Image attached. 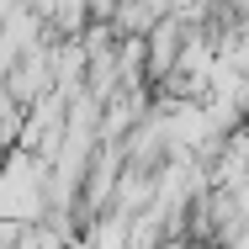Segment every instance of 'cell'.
Returning <instances> with one entry per match:
<instances>
[{
	"instance_id": "obj_3",
	"label": "cell",
	"mask_w": 249,
	"mask_h": 249,
	"mask_svg": "<svg viewBox=\"0 0 249 249\" xmlns=\"http://www.w3.org/2000/svg\"><path fill=\"white\" fill-rule=\"evenodd\" d=\"M16 249H58V239H53V233H21Z\"/></svg>"
},
{
	"instance_id": "obj_2",
	"label": "cell",
	"mask_w": 249,
	"mask_h": 249,
	"mask_svg": "<svg viewBox=\"0 0 249 249\" xmlns=\"http://www.w3.org/2000/svg\"><path fill=\"white\" fill-rule=\"evenodd\" d=\"M127 244V228H122V217H106L101 228L85 233V249H122Z\"/></svg>"
},
{
	"instance_id": "obj_1",
	"label": "cell",
	"mask_w": 249,
	"mask_h": 249,
	"mask_svg": "<svg viewBox=\"0 0 249 249\" xmlns=\"http://www.w3.org/2000/svg\"><path fill=\"white\" fill-rule=\"evenodd\" d=\"M37 201H43L37 164H32L27 154H16V159L0 170V223H27V217H37Z\"/></svg>"
}]
</instances>
